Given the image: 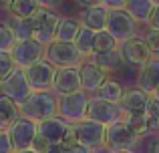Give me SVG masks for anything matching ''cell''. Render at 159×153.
Returning a JSON list of instances; mask_svg holds the SVG:
<instances>
[{
    "mask_svg": "<svg viewBox=\"0 0 159 153\" xmlns=\"http://www.w3.org/2000/svg\"><path fill=\"white\" fill-rule=\"evenodd\" d=\"M87 119L109 127V125H115L119 121H125V113L121 109V105H117V103H109V101H103V99L95 97V99H91Z\"/></svg>",
    "mask_w": 159,
    "mask_h": 153,
    "instance_id": "10",
    "label": "cell"
},
{
    "mask_svg": "<svg viewBox=\"0 0 159 153\" xmlns=\"http://www.w3.org/2000/svg\"><path fill=\"white\" fill-rule=\"evenodd\" d=\"M18 38L14 36L12 28L6 22H0V51L2 52H12V48L16 47Z\"/></svg>",
    "mask_w": 159,
    "mask_h": 153,
    "instance_id": "30",
    "label": "cell"
},
{
    "mask_svg": "<svg viewBox=\"0 0 159 153\" xmlns=\"http://www.w3.org/2000/svg\"><path fill=\"white\" fill-rule=\"evenodd\" d=\"M4 22L12 28V32H14V36L18 40L34 38V24H32V18H14V16H8V20H4Z\"/></svg>",
    "mask_w": 159,
    "mask_h": 153,
    "instance_id": "24",
    "label": "cell"
},
{
    "mask_svg": "<svg viewBox=\"0 0 159 153\" xmlns=\"http://www.w3.org/2000/svg\"><path fill=\"white\" fill-rule=\"evenodd\" d=\"M145 40H147L149 48H151L153 56H157L159 59V30H149V34L145 36Z\"/></svg>",
    "mask_w": 159,
    "mask_h": 153,
    "instance_id": "33",
    "label": "cell"
},
{
    "mask_svg": "<svg viewBox=\"0 0 159 153\" xmlns=\"http://www.w3.org/2000/svg\"><path fill=\"white\" fill-rule=\"evenodd\" d=\"M89 61H93L95 65H97L99 69H103V71L107 73H115L119 71L121 67L125 65L123 61V55H121V51H113V52H103V55H93Z\"/></svg>",
    "mask_w": 159,
    "mask_h": 153,
    "instance_id": "22",
    "label": "cell"
},
{
    "mask_svg": "<svg viewBox=\"0 0 159 153\" xmlns=\"http://www.w3.org/2000/svg\"><path fill=\"white\" fill-rule=\"evenodd\" d=\"M66 149H69V153H93V149H89V147L81 145V143H75V145H66Z\"/></svg>",
    "mask_w": 159,
    "mask_h": 153,
    "instance_id": "37",
    "label": "cell"
},
{
    "mask_svg": "<svg viewBox=\"0 0 159 153\" xmlns=\"http://www.w3.org/2000/svg\"><path fill=\"white\" fill-rule=\"evenodd\" d=\"M32 24H34V38L40 44L48 47L57 40V30H58V24H61V18H58L57 12L40 6L39 12L32 16Z\"/></svg>",
    "mask_w": 159,
    "mask_h": 153,
    "instance_id": "6",
    "label": "cell"
},
{
    "mask_svg": "<svg viewBox=\"0 0 159 153\" xmlns=\"http://www.w3.org/2000/svg\"><path fill=\"white\" fill-rule=\"evenodd\" d=\"M14 153H39L36 149H26V151H14Z\"/></svg>",
    "mask_w": 159,
    "mask_h": 153,
    "instance_id": "42",
    "label": "cell"
},
{
    "mask_svg": "<svg viewBox=\"0 0 159 153\" xmlns=\"http://www.w3.org/2000/svg\"><path fill=\"white\" fill-rule=\"evenodd\" d=\"M12 2H14V0H0V8H2V10H8Z\"/></svg>",
    "mask_w": 159,
    "mask_h": 153,
    "instance_id": "41",
    "label": "cell"
},
{
    "mask_svg": "<svg viewBox=\"0 0 159 153\" xmlns=\"http://www.w3.org/2000/svg\"><path fill=\"white\" fill-rule=\"evenodd\" d=\"M20 117H26L36 123L58 117V97L54 93H51V91L34 93L24 105H20Z\"/></svg>",
    "mask_w": 159,
    "mask_h": 153,
    "instance_id": "1",
    "label": "cell"
},
{
    "mask_svg": "<svg viewBox=\"0 0 159 153\" xmlns=\"http://www.w3.org/2000/svg\"><path fill=\"white\" fill-rule=\"evenodd\" d=\"M73 133L77 143L89 149H99V147H105L107 143V127L97 121H91V119L73 123Z\"/></svg>",
    "mask_w": 159,
    "mask_h": 153,
    "instance_id": "5",
    "label": "cell"
},
{
    "mask_svg": "<svg viewBox=\"0 0 159 153\" xmlns=\"http://www.w3.org/2000/svg\"><path fill=\"white\" fill-rule=\"evenodd\" d=\"M95 36H97V32L91 30V28H87L85 24H83L77 40H75V47L81 51V55L85 56V59H91L93 52H95Z\"/></svg>",
    "mask_w": 159,
    "mask_h": 153,
    "instance_id": "27",
    "label": "cell"
},
{
    "mask_svg": "<svg viewBox=\"0 0 159 153\" xmlns=\"http://www.w3.org/2000/svg\"><path fill=\"white\" fill-rule=\"evenodd\" d=\"M121 43L111 34L109 30H101L97 32L95 36V52L93 55H103V52H113V51H119Z\"/></svg>",
    "mask_w": 159,
    "mask_h": 153,
    "instance_id": "28",
    "label": "cell"
},
{
    "mask_svg": "<svg viewBox=\"0 0 159 153\" xmlns=\"http://www.w3.org/2000/svg\"><path fill=\"white\" fill-rule=\"evenodd\" d=\"M0 91H2L4 97L12 99L18 107L24 105V103L34 95V89H32L30 83H28L26 71H24V69H18V67L0 83Z\"/></svg>",
    "mask_w": 159,
    "mask_h": 153,
    "instance_id": "3",
    "label": "cell"
},
{
    "mask_svg": "<svg viewBox=\"0 0 159 153\" xmlns=\"http://www.w3.org/2000/svg\"><path fill=\"white\" fill-rule=\"evenodd\" d=\"M153 153H159V141L155 143V145H153Z\"/></svg>",
    "mask_w": 159,
    "mask_h": 153,
    "instance_id": "44",
    "label": "cell"
},
{
    "mask_svg": "<svg viewBox=\"0 0 159 153\" xmlns=\"http://www.w3.org/2000/svg\"><path fill=\"white\" fill-rule=\"evenodd\" d=\"M151 97H153V99H155V101H159V89H157V91H155V93H153V95H151Z\"/></svg>",
    "mask_w": 159,
    "mask_h": 153,
    "instance_id": "43",
    "label": "cell"
},
{
    "mask_svg": "<svg viewBox=\"0 0 159 153\" xmlns=\"http://www.w3.org/2000/svg\"><path fill=\"white\" fill-rule=\"evenodd\" d=\"M149 125H151V131H159V101L153 99L151 101V107H149Z\"/></svg>",
    "mask_w": 159,
    "mask_h": 153,
    "instance_id": "32",
    "label": "cell"
},
{
    "mask_svg": "<svg viewBox=\"0 0 159 153\" xmlns=\"http://www.w3.org/2000/svg\"><path fill=\"white\" fill-rule=\"evenodd\" d=\"M79 73H81V87H83L85 93H97L109 79L107 73L103 71V69H99L97 65L89 59L79 67Z\"/></svg>",
    "mask_w": 159,
    "mask_h": 153,
    "instance_id": "15",
    "label": "cell"
},
{
    "mask_svg": "<svg viewBox=\"0 0 159 153\" xmlns=\"http://www.w3.org/2000/svg\"><path fill=\"white\" fill-rule=\"evenodd\" d=\"M57 67H52L47 59L34 63L32 67L26 69V77L34 93H47L54 89V79H57Z\"/></svg>",
    "mask_w": 159,
    "mask_h": 153,
    "instance_id": "9",
    "label": "cell"
},
{
    "mask_svg": "<svg viewBox=\"0 0 159 153\" xmlns=\"http://www.w3.org/2000/svg\"><path fill=\"white\" fill-rule=\"evenodd\" d=\"M14 69H16V65H14V61H12V55L0 51V83L10 75Z\"/></svg>",
    "mask_w": 159,
    "mask_h": 153,
    "instance_id": "31",
    "label": "cell"
},
{
    "mask_svg": "<svg viewBox=\"0 0 159 153\" xmlns=\"http://www.w3.org/2000/svg\"><path fill=\"white\" fill-rule=\"evenodd\" d=\"M52 91L58 95V97H65V95H73V93L83 91L79 69H58Z\"/></svg>",
    "mask_w": 159,
    "mask_h": 153,
    "instance_id": "17",
    "label": "cell"
},
{
    "mask_svg": "<svg viewBox=\"0 0 159 153\" xmlns=\"http://www.w3.org/2000/svg\"><path fill=\"white\" fill-rule=\"evenodd\" d=\"M137 87L145 93L153 95L159 89V59L153 56L147 65H143L137 77Z\"/></svg>",
    "mask_w": 159,
    "mask_h": 153,
    "instance_id": "18",
    "label": "cell"
},
{
    "mask_svg": "<svg viewBox=\"0 0 159 153\" xmlns=\"http://www.w3.org/2000/svg\"><path fill=\"white\" fill-rule=\"evenodd\" d=\"M77 4H81L85 8H93V6H101L103 0H77Z\"/></svg>",
    "mask_w": 159,
    "mask_h": 153,
    "instance_id": "40",
    "label": "cell"
},
{
    "mask_svg": "<svg viewBox=\"0 0 159 153\" xmlns=\"http://www.w3.org/2000/svg\"><path fill=\"white\" fill-rule=\"evenodd\" d=\"M89 105H91V99L85 91L58 97V117H62L69 123L85 121L87 115H89Z\"/></svg>",
    "mask_w": 159,
    "mask_h": 153,
    "instance_id": "4",
    "label": "cell"
},
{
    "mask_svg": "<svg viewBox=\"0 0 159 153\" xmlns=\"http://www.w3.org/2000/svg\"><path fill=\"white\" fill-rule=\"evenodd\" d=\"M44 153H69L65 143H51V147H48Z\"/></svg>",
    "mask_w": 159,
    "mask_h": 153,
    "instance_id": "38",
    "label": "cell"
},
{
    "mask_svg": "<svg viewBox=\"0 0 159 153\" xmlns=\"http://www.w3.org/2000/svg\"><path fill=\"white\" fill-rule=\"evenodd\" d=\"M70 125L73 123L65 121L62 117H52V119L39 123V135L44 137L48 143H65L66 135L70 131Z\"/></svg>",
    "mask_w": 159,
    "mask_h": 153,
    "instance_id": "16",
    "label": "cell"
},
{
    "mask_svg": "<svg viewBox=\"0 0 159 153\" xmlns=\"http://www.w3.org/2000/svg\"><path fill=\"white\" fill-rule=\"evenodd\" d=\"M147 26L151 28V30H159V6H155V10H153L151 18H149Z\"/></svg>",
    "mask_w": 159,
    "mask_h": 153,
    "instance_id": "36",
    "label": "cell"
},
{
    "mask_svg": "<svg viewBox=\"0 0 159 153\" xmlns=\"http://www.w3.org/2000/svg\"><path fill=\"white\" fill-rule=\"evenodd\" d=\"M125 125H127L129 131L135 133L139 139L151 131V125H149V117H147V115H127V117H125Z\"/></svg>",
    "mask_w": 159,
    "mask_h": 153,
    "instance_id": "29",
    "label": "cell"
},
{
    "mask_svg": "<svg viewBox=\"0 0 159 153\" xmlns=\"http://www.w3.org/2000/svg\"><path fill=\"white\" fill-rule=\"evenodd\" d=\"M8 135H10V139H12L14 151L32 149L36 137H39V123L30 121V119H26V117H20L18 121L8 129Z\"/></svg>",
    "mask_w": 159,
    "mask_h": 153,
    "instance_id": "8",
    "label": "cell"
},
{
    "mask_svg": "<svg viewBox=\"0 0 159 153\" xmlns=\"http://www.w3.org/2000/svg\"><path fill=\"white\" fill-rule=\"evenodd\" d=\"M123 95H125V89L115 79H107L105 85L97 91V99H103V101H109V103H117V105H121Z\"/></svg>",
    "mask_w": 159,
    "mask_h": 153,
    "instance_id": "25",
    "label": "cell"
},
{
    "mask_svg": "<svg viewBox=\"0 0 159 153\" xmlns=\"http://www.w3.org/2000/svg\"><path fill=\"white\" fill-rule=\"evenodd\" d=\"M139 145V137L135 133L129 131V127L125 125V121H119L115 125L107 127V143L105 147H109V151H133Z\"/></svg>",
    "mask_w": 159,
    "mask_h": 153,
    "instance_id": "11",
    "label": "cell"
},
{
    "mask_svg": "<svg viewBox=\"0 0 159 153\" xmlns=\"http://www.w3.org/2000/svg\"><path fill=\"white\" fill-rule=\"evenodd\" d=\"M20 119V107L12 99L0 95V131H8Z\"/></svg>",
    "mask_w": 159,
    "mask_h": 153,
    "instance_id": "20",
    "label": "cell"
},
{
    "mask_svg": "<svg viewBox=\"0 0 159 153\" xmlns=\"http://www.w3.org/2000/svg\"><path fill=\"white\" fill-rule=\"evenodd\" d=\"M12 61L18 69H24L26 71L28 67H32L34 63L44 59L47 55V47L40 44L36 38H30V40H18L16 47L12 48Z\"/></svg>",
    "mask_w": 159,
    "mask_h": 153,
    "instance_id": "7",
    "label": "cell"
},
{
    "mask_svg": "<svg viewBox=\"0 0 159 153\" xmlns=\"http://www.w3.org/2000/svg\"><path fill=\"white\" fill-rule=\"evenodd\" d=\"M137 20L129 14L127 10H111L109 12V22H107V30L115 36L119 43L133 38L137 32Z\"/></svg>",
    "mask_w": 159,
    "mask_h": 153,
    "instance_id": "12",
    "label": "cell"
},
{
    "mask_svg": "<svg viewBox=\"0 0 159 153\" xmlns=\"http://www.w3.org/2000/svg\"><path fill=\"white\" fill-rule=\"evenodd\" d=\"M125 10L137 20V22H149L153 10H155V2L153 0H127Z\"/></svg>",
    "mask_w": 159,
    "mask_h": 153,
    "instance_id": "21",
    "label": "cell"
},
{
    "mask_svg": "<svg viewBox=\"0 0 159 153\" xmlns=\"http://www.w3.org/2000/svg\"><path fill=\"white\" fill-rule=\"evenodd\" d=\"M153 2H155V6H159V0H153Z\"/></svg>",
    "mask_w": 159,
    "mask_h": 153,
    "instance_id": "46",
    "label": "cell"
},
{
    "mask_svg": "<svg viewBox=\"0 0 159 153\" xmlns=\"http://www.w3.org/2000/svg\"><path fill=\"white\" fill-rule=\"evenodd\" d=\"M109 12L105 6H93V8H85L83 10V16H81V22L85 24L87 28L95 32H101V30H107V22H109Z\"/></svg>",
    "mask_w": 159,
    "mask_h": 153,
    "instance_id": "19",
    "label": "cell"
},
{
    "mask_svg": "<svg viewBox=\"0 0 159 153\" xmlns=\"http://www.w3.org/2000/svg\"><path fill=\"white\" fill-rule=\"evenodd\" d=\"M83 28V22L79 18H61V24H58V30H57V40L58 43H75Z\"/></svg>",
    "mask_w": 159,
    "mask_h": 153,
    "instance_id": "23",
    "label": "cell"
},
{
    "mask_svg": "<svg viewBox=\"0 0 159 153\" xmlns=\"http://www.w3.org/2000/svg\"><path fill=\"white\" fill-rule=\"evenodd\" d=\"M113 153H133V151H113Z\"/></svg>",
    "mask_w": 159,
    "mask_h": 153,
    "instance_id": "45",
    "label": "cell"
},
{
    "mask_svg": "<svg viewBox=\"0 0 159 153\" xmlns=\"http://www.w3.org/2000/svg\"><path fill=\"white\" fill-rule=\"evenodd\" d=\"M0 153H14V145L8 131H0Z\"/></svg>",
    "mask_w": 159,
    "mask_h": 153,
    "instance_id": "34",
    "label": "cell"
},
{
    "mask_svg": "<svg viewBox=\"0 0 159 153\" xmlns=\"http://www.w3.org/2000/svg\"><path fill=\"white\" fill-rule=\"evenodd\" d=\"M39 8H40L39 0H14L8 8V12L14 18H32L39 12Z\"/></svg>",
    "mask_w": 159,
    "mask_h": 153,
    "instance_id": "26",
    "label": "cell"
},
{
    "mask_svg": "<svg viewBox=\"0 0 159 153\" xmlns=\"http://www.w3.org/2000/svg\"><path fill=\"white\" fill-rule=\"evenodd\" d=\"M127 0H103V6L107 10H123Z\"/></svg>",
    "mask_w": 159,
    "mask_h": 153,
    "instance_id": "35",
    "label": "cell"
},
{
    "mask_svg": "<svg viewBox=\"0 0 159 153\" xmlns=\"http://www.w3.org/2000/svg\"><path fill=\"white\" fill-rule=\"evenodd\" d=\"M153 97L145 91L137 89H127L123 95V101H121V109H123L125 117L127 115H147L149 107H151Z\"/></svg>",
    "mask_w": 159,
    "mask_h": 153,
    "instance_id": "14",
    "label": "cell"
},
{
    "mask_svg": "<svg viewBox=\"0 0 159 153\" xmlns=\"http://www.w3.org/2000/svg\"><path fill=\"white\" fill-rule=\"evenodd\" d=\"M44 59L57 69H79L87 61L81 55V51L75 47V43H58V40L47 47Z\"/></svg>",
    "mask_w": 159,
    "mask_h": 153,
    "instance_id": "2",
    "label": "cell"
},
{
    "mask_svg": "<svg viewBox=\"0 0 159 153\" xmlns=\"http://www.w3.org/2000/svg\"><path fill=\"white\" fill-rule=\"evenodd\" d=\"M62 2H65V0H39L40 6H43V8H48V10H52V8L61 6Z\"/></svg>",
    "mask_w": 159,
    "mask_h": 153,
    "instance_id": "39",
    "label": "cell"
},
{
    "mask_svg": "<svg viewBox=\"0 0 159 153\" xmlns=\"http://www.w3.org/2000/svg\"><path fill=\"white\" fill-rule=\"evenodd\" d=\"M119 51H121V55H123L125 63L135 65V67H143V65H147L149 61L153 59V52H151V48H149L147 40L139 38V36H133V38L121 43Z\"/></svg>",
    "mask_w": 159,
    "mask_h": 153,
    "instance_id": "13",
    "label": "cell"
}]
</instances>
